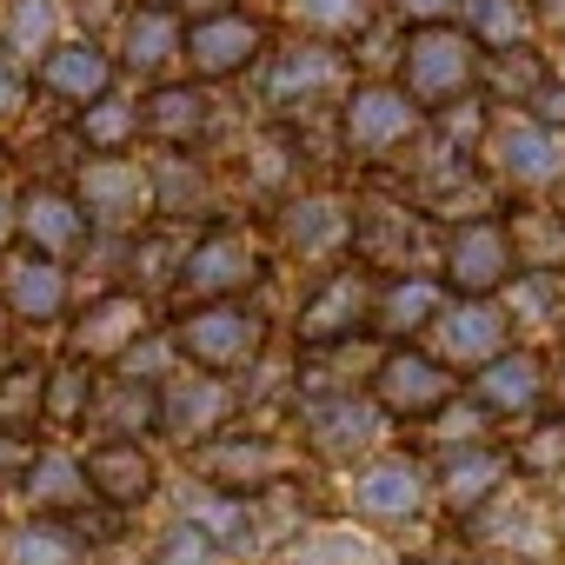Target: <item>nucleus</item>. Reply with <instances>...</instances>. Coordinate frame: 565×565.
<instances>
[{"mask_svg": "<svg viewBox=\"0 0 565 565\" xmlns=\"http://www.w3.org/2000/svg\"><path fill=\"white\" fill-rule=\"evenodd\" d=\"M353 54L347 47H327V41H300V34H279L266 47V61L246 74L253 81V107L259 120H279V127H313V120H333L340 94L353 87Z\"/></svg>", "mask_w": 565, "mask_h": 565, "instance_id": "obj_1", "label": "nucleus"}, {"mask_svg": "<svg viewBox=\"0 0 565 565\" xmlns=\"http://www.w3.org/2000/svg\"><path fill=\"white\" fill-rule=\"evenodd\" d=\"M333 147L360 173L406 167V153L426 147V107L393 74H353V87L333 107Z\"/></svg>", "mask_w": 565, "mask_h": 565, "instance_id": "obj_2", "label": "nucleus"}, {"mask_svg": "<svg viewBox=\"0 0 565 565\" xmlns=\"http://www.w3.org/2000/svg\"><path fill=\"white\" fill-rule=\"evenodd\" d=\"M266 273H273V259H266V246H259L253 226L206 220V226L186 239L180 266H173L167 300H173V313H180V307H206V300H246V294L266 287Z\"/></svg>", "mask_w": 565, "mask_h": 565, "instance_id": "obj_3", "label": "nucleus"}, {"mask_svg": "<svg viewBox=\"0 0 565 565\" xmlns=\"http://www.w3.org/2000/svg\"><path fill=\"white\" fill-rule=\"evenodd\" d=\"M266 313L253 300H206V307H180L167 320V340L180 353V366H200V373H220V380H239L259 366L266 353Z\"/></svg>", "mask_w": 565, "mask_h": 565, "instance_id": "obj_4", "label": "nucleus"}, {"mask_svg": "<svg viewBox=\"0 0 565 565\" xmlns=\"http://www.w3.org/2000/svg\"><path fill=\"white\" fill-rule=\"evenodd\" d=\"M279 41V28H273V14H259V8H213V14H193L186 21V41H180V74H193L200 87H233V81H246L259 61H266V47Z\"/></svg>", "mask_w": 565, "mask_h": 565, "instance_id": "obj_5", "label": "nucleus"}, {"mask_svg": "<svg viewBox=\"0 0 565 565\" xmlns=\"http://www.w3.org/2000/svg\"><path fill=\"white\" fill-rule=\"evenodd\" d=\"M479 160H486V173L505 193H532L539 200V193L565 186V127H545L525 107H492Z\"/></svg>", "mask_w": 565, "mask_h": 565, "instance_id": "obj_6", "label": "nucleus"}, {"mask_svg": "<svg viewBox=\"0 0 565 565\" xmlns=\"http://www.w3.org/2000/svg\"><path fill=\"white\" fill-rule=\"evenodd\" d=\"M393 81L433 114L459 94H472L479 81V41L459 28V21H433V28H406L399 34V61H393Z\"/></svg>", "mask_w": 565, "mask_h": 565, "instance_id": "obj_7", "label": "nucleus"}, {"mask_svg": "<svg viewBox=\"0 0 565 565\" xmlns=\"http://www.w3.org/2000/svg\"><path fill=\"white\" fill-rule=\"evenodd\" d=\"M373 294H380V273L373 266H360L353 253L340 259V266H327V279L300 300V313H294V340H300V353H333V347H347L353 333H366V320H373Z\"/></svg>", "mask_w": 565, "mask_h": 565, "instance_id": "obj_8", "label": "nucleus"}, {"mask_svg": "<svg viewBox=\"0 0 565 565\" xmlns=\"http://www.w3.org/2000/svg\"><path fill=\"white\" fill-rule=\"evenodd\" d=\"M366 399H373L386 419L419 426V419H433L446 399H459V380H452V366H446L439 353H426L419 340H393V347L373 360V373H366Z\"/></svg>", "mask_w": 565, "mask_h": 565, "instance_id": "obj_9", "label": "nucleus"}, {"mask_svg": "<svg viewBox=\"0 0 565 565\" xmlns=\"http://www.w3.org/2000/svg\"><path fill=\"white\" fill-rule=\"evenodd\" d=\"M273 233L279 253L300 266H340L353 253V200L340 186H294L287 200H273Z\"/></svg>", "mask_w": 565, "mask_h": 565, "instance_id": "obj_10", "label": "nucleus"}, {"mask_svg": "<svg viewBox=\"0 0 565 565\" xmlns=\"http://www.w3.org/2000/svg\"><path fill=\"white\" fill-rule=\"evenodd\" d=\"M74 193L94 220V239H134L147 220H153V186H147V160L134 153H87L74 173Z\"/></svg>", "mask_w": 565, "mask_h": 565, "instance_id": "obj_11", "label": "nucleus"}, {"mask_svg": "<svg viewBox=\"0 0 565 565\" xmlns=\"http://www.w3.org/2000/svg\"><path fill=\"white\" fill-rule=\"evenodd\" d=\"M433 273L446 294H466V300H492L505 279L519 273L512 259V233H505V213H486V220H459L439 233V253H433Z\"/></svg>", "mask_w": 565, "mask_h": 565, "instance_id": "obj_12", "label": "nucleus"}, {"mask_svg": "<svg viewBox=\"0 0 565 565\" xmlns=\"http://www.w3.org/2000/svg\"><path fill=\"white\" fill-rule=\"evenodd\" d=\"M28 81H34V100H47L54 114H81L87 100H100V94L120 87V61H114V41L67 28V34L28 67Z\"/></svg>", "mask_w": 565, "mask_h": 565, "instance_id": "obj_13", "label": "nucleus"}, {"mask_svg": "<svg viewBox=\"0 0 565 565\" xmlns=\"http://www.w3.org/2000/svg\"><path fill=\"white\" fill-rule=\"evenodd\" d=\"M193 472L206 486H220V492H239V499L246 492H273L294 472V446L273 439V433H246V426L206 433V439H193Z\"/></svg>", "mask_w": 565, "mask_h": 565, "instance_id": "obj_14", "label": "nucleus"}, {"mask_svg": "<svg viewBox=\"0 0 565 565\" xmlns=\"http://www.w3.org/2000/svg\"><path fill=\"white\" fill-rule=\"evenodd\" d=\"M14 246L54 253V259H74V253L94 246V220H87L74 180H61V173H34V180L14 193Z\"/></svg>", "mask_w": 565, "mask_h": 565, "instance_id": "obj_15", "label": "nucleus"}, {"mask_svg": "<svg viewBox=\"0 0 565 565\" xmlns=\"http://www.w3.org/2000/svg\"><path fill=\"white\" fill-rule=\"evenodd\" d=\"M433 220L413 200H353V259L373 273H419L433 259Z\"/></svg>", "mask_w": 565, "mask_h": 565, "instance_id": "obj_16", "label": "nucleus"}, {"mask_svg": "<svg viewBox=\"0 0 565 565\" xmlns=\"http://www.w3.org/2000/svg\"><path fill=\"white\" fill-rule=\"evenodd\" d=\"M153 300L140 287H107L100 300L81 307V320H67V353L87 366H120L147 333H153Z\"/></svg>", "mask_w": 565, "mask_h": 565, "instance_id": "obj_17", "label": "nucleus"}, {"mask_svg": "<svg viewBox=\"0 0 565 565\" xmlns=\"http://www.w3.org/2000/svg\"><path fill=\"white\" fill-rule=\"evenodd\" d=\"M0 307L21 327H61L67 307H74V279H67V259L54 253H34V246H8L0 253Z\"/></svg>", "mask_w": 565, "mask_h": 565, "instance_id": "obj_18", "label": "nucleus"}, {"mask_svg": "<svg viewBox=\"0 0 565 565\" xmlns=\"http://www.w3.org/2000/svg\"><path fill=\"white\" fill-rule=\"evenodd\" d=\"M213 127H220V100L193 74H167V81L140 87V140L147 147H206Z\"/></svg>", "mask_w": 565, "mask_h": 565, "instance_id": "obj_19", "label": "nucleus"}, {"mask_svg": "<svg viewBox=\"0 0 565 565\" xmlns=\"http://www.w3.org/2000/svg\"><path fill=\"white\" fill-rule=\"evenodd\" d=\"M147 186H153V220L167 226H206L220 206V180L213 160H200V147H147Z\"/></svg>", "mask_w": 565, "mask_h": 565, "instance_id": "obj_20", "label": "nucleus"}, {"mask_svg": "<svg viewBox=\"0 0 565 565\" xmlns=\"http://www.w3.org/2000/svg\"><path fill=\"white\" fill-rule=\"evenodd\" d=\"M180 41H186V14L173 0H134L114 28V61H120V74H134L147 87V81L180 74Z\"/></svg>", "mask_w": 565, "mask_h": 565, "instance_id": "obj_21", "label": "nucleus"}, {"mask_svg": "<svg viewBox=\"0 0 565 565\" xmlns=\"http://www.w3.org/2000/svg\"><path fill=\"white\" fill-rule=\"evenodd\" d=\"M479 413L492 419H525L552 399V366L532 353V347H499L492 360L472 366V393H466Z\"/></svg>", "mask_w": 565, "mask_h": 565, "instance_id": "obj_22", "label": "nucleus"}, {"mask_svg": "<svg viewBox=\"0 0 565 565\" xmlns=\"http://www.w3.org/2000/svg\"><path fill=\"white\" fill-rule=\"evenodd\" d=\"M433 353L446 360V366H479V360H492L499 347H512V313L499 307V294L492 300H466V294H446V307L433 313Z\"/></svg>", "mask_w": 565, "mask_h": 565, "instance_id": "obj_23", "label": "nucleus"}, {"mask_svg": "<svg viewBox=\"0 0 565 565\" xmlns=\"http://www.w3.org/2000/svg\"><path fill=\"white\" fill-rule=\"evenodd\" d=\"M239 406V386L220 380V373H200V366H173L160 380V433L173 439H206V433H226Z\"/></svg>", "mask_w": 565, "mask_h": 565, "instance_id": "obj_24", "label": "nucleus"}, {"mask_svg": "<svg viewBox=\"0 0 565 565\" xmlns=\"http://www.w3.org/2000/svg\"><path fill=\"white\" fill-rule=\"evenodd\" d=\"M266 14L279 34H300V41H327V47H360L380 21H386V0H266Z\"/></svg>", "mask_w": 565, "mask_h": 565, "instance_id": "obj_25", "label": "nucleus"}, {"mask_svg": "<svg viewBox=\"0 0 565 565\" xmlns=\"http://www.w3.org/2000/svg\"><path fill=\"white\" fill-rule=\"evenodd\" d=\"M380 406L366 399V393H320V399H307L300 406V433H307V446L320 452V459H353V452H366L373 439H380Z\"/></svg>", "mask_w": 565, "mask_h": 565, "instance_id": "obj_26", "label": "nucleus"}, {"mask_svg": "<svg viewBox=\"0 0 565 565\" xmlns=\"http://www.w3.org/2000/svg\"><path fill=\"white\" fill-rule=\"evenodd\" d=\"M433 492V472L419 452H380L353 472V512L366 519H413Z\"/></svg>", "mask_w": 565, "mask_h": 565, "instance_id": "obj_27", "label": "nucleus"}, {"mask_svg": "<svg viewBox=\"0 0 565 565\" xmlns=\"http://www.w3.org/2000/svg\"><path fill=\"white\" fill-rule=\"evenodd\" d=\"M446 307V287H439V273H380V294H373V320L366 333H380L386 347L393 340H419L433 327V313Z\"/></svg>", "mask_w": 565, "mask_h": 565, "instance_id": "obj_28", "label": "nucleus"}, {"mask_svg": "<svg viewBox=\"0 0 565 565\" xmlns=\"http://www.w3.org/2000/svg\"><path fill=\"white\" fill-rule=\"evenodd\" d=\"M552 74H558V61H552V47L532 34V41H512V47H479V81H472V87H479L492 107H532Z\"/></svg>", "mask_w": 565, "mask_h": 565, "instance_id": "obj_29", "label": "nucleus"}, {"mask_svg": "<svg viewBox=\"0 0 565 565\" xmlns=\"http://www.w3.org/2000/svg\"><path fill=\"white\" fill-rule=\"evenodd\" d=\"M81 472H87V486H94V499L100 505H140V499H153V486H160V466H153V452L140 446V439H100L87 459H81Z\"/></svg>", "mask_w": 565, "mask_h": 565, "instance_id": "obj_30", "label": "nucleus"}, {"mask_svg": "<svg viewBox=\"0 0 565 565\" xmlns=\"http://www.w3.org/2000/svg\"><path fill=\"white\" fill-rule=\"evenodd\" d=\"M505 479H512V452L472 439V446H459V452L439 466V499H446L452 519H472V512H486V505L499 499Z\"/></svg>", "mask_w": 565, "mask_h": 565, "instance_id": "obj_31", "label": "nucleus"}, {"mask_svg": "<svg viewBox=\"0 0 565 565\" xmlns=\"http://www.w3.org/2000/svg\"><path fill=\"white\" fill-rule=\"evenodd\" d=\"M67 134L81 140V153H134L140 147V94H100L81 114H67Z\"/></svg>", "mask_w": 565, "mask_h": 565, "instance_id": "obj_32", "label": "nucleus"}, {"mask_svg": "<svg viewBox=\"0 0 565 565\" xmlns=\"http://www.w3.org/2000/svg\"><path fill=\"white\" fill-rule=\"evenodd\" d=\"M21 486H28L34 512H47V519H74V512H81V505L94 499V486H87L81 459H74V452H61V446H41V452L28 459Z\"/></svg>", "mask_w": 565, "mask_h": 565, "instance_id": "obj_33", "label": "nucleus"}, {"mask_svg": "<svg viewBox=\"0 0 565 565\" xmlns=\"http://www.w3.org/2000/svg\"><path fill=\"white\" fill-rule=\"evenodd\" d=\"M94 399H100V366H87V360H74V353H67L61 366H47L41 426H47V433H87Z\"/></svg>", "mask_w": 565, "mask_h": 565, "instance_id": "obj_34", "label": "nucleus"}, {"mask_svg": "<svg viewBox=\"0 0 565 565\" xmlns=\"http://www.w3.org/2000/svg\"><path fill=\"white\" fill-rule=\"evenodd\" d=\"M94 426H100L107 439H140V433H160V380H134V373H120L114 386L100 380Z\"/></svg>", "mask_w": 565, "mask_h": 565, "instance_id": "obj_35", "label": "nucleus"}, {"mask_svg": "<svg viewBox=\"0 0 565 565\" xmlns=\"http://www.w3.org/2000/svg\"><path fill=\"white\" fill-rule=\"evenodd\" d=\"M61 34H67L61 0H0V47H8L14 61H28V67H34Z\"/></svg>", "mask_w": 565, "mask_h": 565, "instance_id": "obj_36", "label": "nucleus"}, {"mask_svg": "<svg viewBox=\"0 0 565 565\" xmlns=\"http://www.w3.org/2000/svg\"><path fill=\"white\" fill-rule=\"evenodd\" d=\"M505 233H512V259L519 266L565 273V213L558 206H512L505 213Z\"/></svg>", "mask_w": 565, "mask_h": 565, "instance_id": "obj_37", "label": "nucleus"}, {"mask_svg": "<svg viewBox=\"0 0 565 565\" xmlns=\"http://www.w3.org/2000/svg\"><path fill=\"white\" fill-rule=\"evenodd\" d=\"M41 393H47V366L41 360L0 366V433H8V439H34L41 433Z\"/></svg>", "mask_w": 565, "mask_h": 565, "instance_id": "obj_38", "label": "nucleus"}, {"mask_svg": "<svg viewBox=\"0 0 565 565\" xmlns=\"http://www.w3.org/2000/svg\"><path fill=\"white\" fill-rule=\"evenodd\" d=\"M459 28H466L479 47H512V41H532V34H539L532 0H466V8H459Z\"/></svg>", "mask_w": 565, "mask_h": 565, "instance_id": "obj_39", "label": "nucleus"}, {"mask_svg": "<svg viewBox=\"0 0 565 565\" xmlns=\"http://www.w3.org/2000/svg\"><path fill=\"white\" fill-rule=\"evenodd\" d=\"M486 127H492V100H486L479 87L426 114V134H433L439 147H452V153H479V147H486Z\"/></svg>", "mask_w": 565, "mask_h": 565, "instance_id": "obj_40", "label": "nucleus"}, {"mask_svg": "<svg viewBox=\"0 0 565 565\" xmlns=\"http://www.w3.org/2000/svg\"><path fill=\"white\" fill-rule=\"evenodd\" d=\"M8 565H81V539L67 532V519H34L28 532L8 539Z\"/></svg>", "mask_w": 565, "mask_h": 565, "instance_id": "obj_41", "label": "nucleus"}, {"mask_svg": "<svg viewBox=\"0 0 565 565\" xmlns=\"http://www.w3.org/2000/svg\"><path fill=\"white\" fill-rule=\"evenodd\" d=\"M279 565H380V558H373V545L360 532L327 525V532H307L300 545H287V558H279Z\"/></svg>", "mask_w": 565, "mask_h": 565, "instance_id": "obj_42", "label": "nucleus"}, {"mask_svg": "<svg viewBox=\"0 0 565 565\" xmlns=\"http://www.w3.org/2000/svg\"><path fill=\"white\" fill-rule=\"evenodd\" d=\"M512 466H525V472H539V479L565 472V413L539 419V426H532V433L512 446Z\"/></svg>", "mask_w": 565, "mask_h": 565, "instance_id": "obj_43", "label": "nucleus"}, {"mask_svg": "<svg viewBox=\"0 0 565 565\" xmlns=\"http://www.w3.org/2000/svg\"><path fill=\"white\" fill-rule=\"evenodd\" d=\"M213 552H220V539H213L200 519H180V525H167V532H160L153 565H213Z\"/></svg>", "mask_w": 565, "mask_h": 565, "instance_id": "obj_44", "label": "nucleus"}, {"mask_svg": "<svg viewBox=\"0 0 565 565\" xmlns=\"http://www.w3.org/2000/svg\"><path fill=\"white\" fill-rule=\"evenodd\" d=\"M127 8H134V0H61L67 28H74V34H100V41H114V28H120Z\"/></svg>", "mask_w": 565, "mask_h": 565, "instance_id": "obj_45", "label": "nucleus"}, {"mask_svg": "<svg viewBox=\"0 0 565 565\" xmlns=\"http://www.w3.org/2000/svg\"><path fill=\"white\" fill-rule=\"evenodd\" d=\"M28 100H34L28 61H14L8 47H0V127H8V120H21V114H28Z\"/></svg>", "mask_w": 565, "mask_h": 565, "instance_id": "obj_46", "label": "nucleus"}, {"mask_svg": "<svg viewBox=\"0 0 565 565\" xmlns=\"http://www.w3.org/2000/svg\"><path fill=\"white\" fill-rule=\"evenodd\" d=\"M466 0H386V21L399 28H433V21H459Z\"/></svg>", "mask_w": 565, "mask_h": 565, "instance_id": "obj_47", "label": "nucleus"}, {"mask_svg": "<svg viewBox=\"0 0 565 565\" xmlns=\"http://www.w3.org/2000/svg\"><path fill=\"white\" fill-rule=\"evenodd\" d=\"M532 21H539V41H558L565 34V0H532Z\"/></svg>", "mask_w": 565, "mask_h": 565, "instance_id": "obj_48", "label": "nucleus"}, {"mask_svg": "<svg viewBox=\"0 0 565 565\" xmlns=\"http://www.w3.org/2000/svg\"><path fill=\"white\" fill-rule=\"evenodd\" d=\"M14 246V193H0V253Z\"/></svg>", "mask_w": 565, "mask_h": 565, "instance_id": "obj_49", "label": "nucleus"}, {"mask_svg": "<svg viewBox=\"0 0 565 565\" xmlns=\"http://www.w3.org/2000/svg\"><path fill=\"white\" fill-rule=\"evenodd\" d=\"M173 8L193 21V14H213V8H233V0H173Z\"/></svg>", "mask_w": 565, "mask_h": 565, "instance_id": "obj_50", "label": "nucleus"}, {"mask_svg": "<svg viewBox=\"0 0 565 565\" xmlns=\"http://www.w3.org/2000/svg\"><path fill=\"white\" fill-rule=\"evenodd\" d=\"M552 399H558V413H565V366L552 373Z\"/></svg>", "mask_w": 565, "mask_h": 565, "instance_id": "obj_51", "label": "nucleus"}, {"mask_svg": "<svg viewBox=\"0 0 565 565\" xmlns=\"http://www.w3.org/2000/svg\"><path fill=\"white\" fill-rule=\"evenodd\" d=\"M466 565H505V558H499V552H479V558H466Z\"/></svg>", "mask_w": 565, "mask_h": 565, "instance_id": "obj_52", "label": "nucleus"}, {"mask_svg": "<svg viewBox=\"0 0 565 565\" xmlns=\"http://www.w3.org/2000/svg\"><path fill=\"white\" fill-rule=\"evenodd\" d=\"M552 61H558V74H565V34H558V54H552Z\"/></svg>", "mask_w": 565, "mask_h": 565, "instance_id": "obj_53", "label": "nucleus"}, {"mask_svg": "<svg viewBox=\"0 0 565 565\" xmlns=\"http://www.w3.org/2000/svg\"><path fill=\"white\" fill-rule=\"evenodd\" d=\"M0 333H8V307H0Z\"/></svg>", "mask_w": 565, "mask_h": 565, "instance_id": "obj_54", "label": "nucleus"}, {"mask_svg": "<svg viewBox=\"0 0 565 565\" xmlns=\"http://www.w3.org/2000/svg\"><path fill=\"white\" fill-rule=\"evenodd\" d=\"M558 532H565V519H558Z\"/></svg>", "mask_w": 565, "mask_h": 565, "instance_id": "obj_55", "label": "nucleus"}]
</instances>
